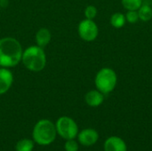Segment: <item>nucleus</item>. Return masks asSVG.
Here are the masks:
<instances>
[{"label": "nucleus", "instance_id": "3", "mask_svg": "<svg viewBox=\"0 0 152 151\" xmlns=\"http://www.w3.org/2000/svg\"><path fill=\"white\" fill-rule=\"evenodd\" d=\"M57 131L55 125L47 119L38 121L33 129V140L39 145H49L56 137Z\"/></svg>", "mask_w": 152, "mask_h": 151}, {"label": "nucleus", "instance_id": "12", "mask_svg": "<svg viewBox=\"0 0 152 151\" xmlns=\"http://www.w3.org/2000/svg\"><path fill=\"white\" fill-rule=\"evenodd\" d=\"M110 23L111 25L116 28H122L126 23V17L121 12H116L114 13L110 18Z\"/></svg>", "mask_w": 152, "mask_h": 151}, {"label": "nucleus", "instance_id": "6", "mask_svg": "<svg viewBox=\"0 0 152 151\" xmlns=\"http://www.w3.org/2000/svg\"><path fill=\"white\" fill-rule=\"evenodd\" d=\"M78 34L85 41H94L98 36V27L93 20H83L78 25Z\"/></svg>", "mask_w": 152, "mask_h": 151}, {"label": "nucleus", "instance_id": "7", "mask_svg": "<svg viewBox=\"0 0 152 151\" xmlns=\"http://www.w3.org/2000/svg\"><path fill=\"white\" fill-rule=\"evenodd\" d=\"M13 83V75L8 68L0 69V95L9 91Z\"/></svg>", "mask_w": 152, "mask_h": 151}, {"label": "nucleus", "instance_id": "15", "mask_svg": "<svg viewBox=\"0 0 152 151\" xmlns=\"http://www.w3.org/2000/svg\"><path fill=\"white\" fill-rule=\"evenodd\" d=\"M142 0H122L123 6L128 11H137L142 6Z\"/></svg>", "mask_w": 152, "mask_h": 151}, {"label": "nucleus", "instance_id": "16", "mask_svg": "<svg viewBox=\"0 0 152 151\" xmlns=\"http://www.w3.org/2000/svg\"><path fill=\"white\" fill-rule=\"evenodd\" d=\"M96 14H97V9L94 5H88L85 10V15L86 19L93 20L94 18H95Z\"/></svg>", "mask_w": 152, "mask_h": 151}, {"label": "nucleus", "instance_id": "14", "mask_svg": "<svg viewBox=\"0 0 152 151\" xmlns=\"http://www.w3.org/2000/svg\"><path fill=\"white\" fill-rule=\"evenodd\" d=\"M16 151H32L34 149V143L28 139L20 140L16 144Z\"/></svg>", "mask_w": 152, "mask_h": 151}, {"label": "nucleus", "instance_id": "9", "mask_svg": "<svg viewBox=\"0 0 152 151\" xmlns=\"http://www.w3.org/2000/svg\"><path fill=\"white\" fill-rule=\"evenodd\" d=\"M104 150L105 151H126V142L119 137L112 136L106 140L104 143Z\"/></svg>", "mask_w": 152, "mask_h": 151}, {"label": "nucleus", "instance_id": "8", "mask_svg": "<svg viewBox=\"0 0 152 151\" xmlns=\"http://www.w3.org/2000/svg\"><path fill=\"white\" fill-rule=\"evenodd\" d=\"M99 139L98 133L94 129H85L78 134L79 142L86 147L92 146L96 143Z\"/></svg>", "mask_w": 152, "mask_h": 151}, {"label": "nucleus", "instance_id": "18", "mask_svg": "<svg viewBox=\"0 0 152 151\" xmlns=\"http://www.w3.org/2000/svg\"><path fill=\"white\" fill-rule=\"evenodd\" d=\"M138 19H139V14L138 12L136 11H129L126 13V20H127V21L130 23H135L138 20Z\"/></svg>", "mask_w": 152, "mask_h": 151}, {"label": "nucleus", "instance_id": "1", "mask_svg": "<svg viewBox=\"0 0 152 151\" xmlns=\"http://www.w3.org/2000/svg\"><path fill=\"white\" fill-rule=\"evenodd\" d=\"M22 47L20 42L12 37L5 36L0 39V66L12 68L21 61Z\"/></svg>", "mask_w": 152, "mask_h": 151}, {"label": "nucleus", "instance_id": "5", "mask_svg": "<svg viewBox=\"0 0 152 151\" xmlns=\"http://www.w3.org/2000/svg\"><path fill=\"white\" fill-rule=\"evenodd\" d=\"M57 133L65 140L75 139L78 133V127L76 122L69 117H60L55 125Z\"/></svg>", "mask_w": 152, "mask_h": 151}, {"label": "nucleus", "instance_id": "10", "mask_svg": "<svg viewBox=\"0 0 152 151\" xmlns=\"http://www.w3.org/2000/svg\"><path fill=\"white\" fill-rule=\"evenodd\" d=\"M86 102L90 107H98L103 102V95L100 91L93 90L88 92L85 97Z\"/></svg>", "mask_w": 152, "mask_h": 151}, {"label": "nucleus", "instance_id": "17", "mask_svg": "<svg viewBox=\"0 0 152 151\" xmlns=\"http://www.w3.org/2000/svg\"><path fill=\"white\" fill-rule=\"evenodd\" d=\"M64 148H65L66 151H77L78 150V144L77 143V142L74 141V139L67 140Z\"/></svg>", "mask_w": 152, "mask_h": 151}, {"label": "nucleus", "instance_id": "4", "mask_svg": "<svg viewBox=\"0 0 152 151\" xmlns=\"http://www.w3.org/2000/svg\"><path fill=\"white\" fill-rule=\"evenodd\" d=\"M117 85V75L115 71L109 68L102 69L95 77V85L102 93L112 92Z\"/></svg>", "mask_w": 152, "mask_h": 151}, {"label": "nucleus", "instance_id": "11", "mask_svg": "<svg viewBox=\"0 0 152 151\" xmlns=\"http://www.w3.org/2000/svg\"><path fill=\"white\" fill-rule=\"evenodd\" d=\"M51 32L46 28H41L37 30L36 34V42L38 46L44 48L51 41Z\"/></svg>", "mask_w": 152, "mask_h": 151}, {"label": "nucleus", "instance_id": "2", "mask_svg": "<svg viewBox=\"0 0 152 151\" xmlns=\"http://www.w3.org/2000/svg\"><path fill=\"white\" fill-rule=\"evenodd\" d=\"M21 61L28 70L39 72L43 70L46 65V55L42 47L32 45L23 51Z\"/></svg>", "mask_w": 152, "mask_h": 151}, {"label": "nucleus", "instance_id": "13", "mask_svg": "<svg viewBox=\"0 0 152 151\" xmlns=\"http://www.w3.org/2000/svg\"><path fill=\"white\" fill-rule=\"evenodd\" d=\"M139 19L143 21H148L152 18V8H151L148 4L142 5L139 8Z\"/></svg>", "mask_w": 152, "mask_h": 151}]
</instances>
